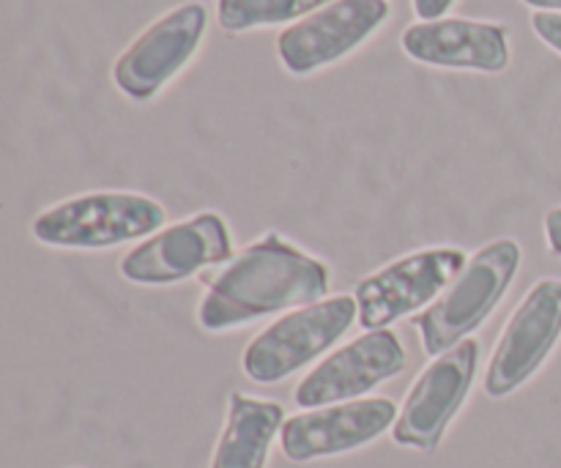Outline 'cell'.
<instances>
[{
	"label": "cell",
	"mask_w": 561,
	"mask_h": 468,
	"mask_svg": "<svg viewBox=\"0 0 561 468\" xmlns=\"http://www.w3.org/2000/svg\"><path fill=\"white\" fill-rule=\"evenodd\" d=\"M469 258L455 247L411 252L359 279L354 290L359 307V327L387 329L389 323L431 307L458 279Z\"/></svg>",
	"instance_id": "cell-5"
},
{
	"label": "cell",
	"mask_w": 561,
	"mask_h": 468,
	"mask_svg": "<svg viewBox=\"0 0 561 468\" xmlns=\"http://www.w3.org/2000/svg\"><path fill=\"white\" fill-rule=\"evenodd\" d=\"M233 239L217 212H201L153 233L121 258V277L135 285H179L197 272L230 261Z\"/></svg>",
	"instance_id": "cell-8"
},
{
	"label": "cell",
	"mask_w": 561,
	"mask_h": 468,
	"mask_svg": "<svg viewBox=\"0 0 561 468\" xmlns=\"http://www.w3.org/2000/svg\"><path fill=\"white\" fill-rule=\"evenodd\" d=\"M398 406L389 398H362L301 411L285 420L279 447L294 464L334 458L381 438L398 422Z\"/></svg>",
	"instance_id": "cell-12"
},
{
	"label": "cell",
	"mask_w": 561,
	"mask_h": 468,
	"mask_svg": "<svg viewBox=\"0 0 561 468\" xmlns=\"http://www.w3.org/2000/svg\"><path fill=\"white\" fill-rule=\"evenodd\" d=\"M546 241L551 255L561 258V206L546 214Z\"/></svg>",
	"instance_id": "cell-18"
},
{
	"label": "cell",
	"mask_w": 561,
	"mask_h": 468,
	"mask_svg": "<svg viewBox=\"0 0 561 468\" xmlns=\"http://www.w3.org/2000/svg\"><path fill=\"white\" fill-rule=\"evenodd\" d=\"M477 365H480V343L474 338L436 356L405 395L392 431L394 444L405 449H420V453L438 449V444L447 436L449 422L469 400Z\"/></svg>",
	"instance_id": "cell-6"
},
{
	"label": "cell",
	"mask_w": 561,
	"mask_h": 468,
	"mask_svg": "<svg viewBox=\"0 0 561 468\" xmlns=\"http://www.w3.org/2000/svg\"><path fill=\"white\" fill-rule=\"evenodd\" d=\"M518 269L520 247L513 239H496L477 250L442 299L416 312L411 321L420 332L425 354L436 359L469 340V334L477 332L507 296Z\"/></svg>",
	"instance_id": "cell-2"
},
{
	"label": "cell",
	"mask_w": 561,
	"mask_h": 468,
	"mask_svg": "<svg viewBox=\"0 0 561 468\" xmlns=\"http://www.w3.org/2000/svg\"><path fill=\"white\" fill-rule=\"evenodd\" d=\"M387 16V0H334L285 27L277 38V55L290 75H312L362 47Z\"/></svg>",
	"instance_id": "cell-11"
},
{
	"label": "cell",
	"mask_w": 561,
	"mask_h": 468,
	"mask_svg": "<svg viewBox=\"0 0 561 468\" xmlns=\"http://www.w3.org/2000/svg\"><path fill=\"white\" fill-rule=\"evenodd\" d=\"M414 3L416 16L422 22H431V20H442L449 9H453L455 0H411Z\"/></svg>",
	"instance_id": "cell-17"
},
{
	"label": "cell",
	"mask_w": 561,
	"mask_h": 468,
	"mask_svg": "<svg viewBox=\"0 0 561 468\" xmlns=\"http://www.w3.org/2000/svg\"><path fill=\"white\" fill-rule=\"evenodd\" d=\"M405 362L409 356L398 334L392 329H373L312 367L296 387L294 400L307 411L362 400V395L400 376Z\"/></svg>",
	"instance_id": "cell-10"
},
{
	"label": "cell",
	"mask_w": 561,
	"mask_h": 468,
	"mask_svg": "<svg viewBox=\"0 0 561 468\" xmlns=\"http://www.w3.org/2000/svg\"><path fill=\"white\" fill-rule=\"evenodd\" d=\"M359 321L354 296H329L316 305L288 312L263 329L241 356V367L250 381L272 387L327 354L345 338L351 323Z\"/></svg>",
	"instance_id": "cell-4"
},
{
	"label": "cell",
	"mask_w": 561,
	"mask_h": 468,
	"mask_svg": "<svg viewBox=\"0 0 561 468\" xmlns=\"http://www.w3.org/2000/svg\"><path fill=\"white\" fill-rule=\"evenodd\" d=\"M524 3L537 11H561V0H524Z\"/></svg>",
	"instance_id": "cell-19"
},
{
	"label": "cell",
	"mask_w": 561,
	"mask_h": 468,
	"mask_svg": "<svg viewBox=\"0 0 561 468\" xmlns=\"http://www.w3.org/2000/svg\"><path fill=\"white\" fill-rule=\"evenodd\" d=\"M208 27L203 3H184L146 27L113 66V80L124 96L148 102L157 96L201 47Z\"/></svg>",
	"instance_id": "cell-9"
},
{
	"label": "cell",
	"mask_w": 561,
	"mask_h": 468,
	"mask_svg": "<svg viewBox=\"0 0 561 468\" xmlns=\"http://www.w3.org/2000/svg\"><path fill=\"white\" fill-rule=\"evenodd\" d=\"M531 27H535V33L548 47L557 49L561 55V11H535L531 14Z\"/></svg>",
	"instance_id": "cell-16"
},
{
	"label": "cell",
	"mask_w": 561,
	"mask_h": 468,
	"mask_svg": "<svg viewBox=\"0 0 561 468\" xmlns=\"http://www.w3.org/2000/svg\"><path fill=\"white\" fill-rule=\"evenodd\" d=\"M561 340V279L531 285L507 327L499 334L485 376L488 398H507L524 387L553 354Z\"/></svg>",
	"instance_id": "cell-7"
},
{
	"label": "cell",
	"mask_w": 561,
	"mask_h": 468,
	"mask_svg": "<svg viewBox=\"0 0 561 468\" xmlns=\"http://www.w3.org/2000/svg\"><path fill=\"white\" fill-rule=\"evenodd\" d=\"M168 212L140 192H85L36 214V241L55 250H110L126 241L151 239Z\"/></svg>",
	"instance_id": "cell-3"
},
{
	"label": "cell",
	"mask_w": 561,
	"mask_h": 468,
	"mask_svg": "<svg viewBox=\"0 0 561 468\" xmlns=\"http://www.w3.org/2000/svg\"><path fill=\"white\" fill-rule=\"evenodd\" d=\"M400 44L411 60L438 69L499 75L510 66V36L507 27L499 22L466 20V16L414 22L403 31Z\"/></svg>",
	"instance_id": "cell-13"
},
{
	"label": "cell",
	"mask_w": 561,
	"mask_h": 468,
	"mask_svg": "<svg viewBox=\"0 0 561 468\" xmlns=\"http://www.w3.org/2000/svg\"><path fill=\"white\" fill-rule=\"evenodd\" d=\"M285 411L274 400H257L233 392L228 400V422L214 449L211 468H266L268 453L283 433Z\"/></svg>",
	"instance_id": "cell-14"
},
{
	"label": "cell",
	"mask_w": 561,
	"mask_h": 468,
	"mask_svg": "<svg viewBox=\"0 0 561 468\" xmlns=\"http://www.w3.org/2000/svg\"><path fill=\"white\" fill-rule=\"evenodd\" d=\"M329 283V263L279 233H266L214 279L197 307V323L206 332H233L288 307L327 299Z\"/></svg>",
	"instance_id": "cell-1"
},
{
	"label": "cell",
	"mask_w": 561,
	"mask_h": 468,
	"mask_svg": "<svg viewBox=\"0 0 561 468\" xmlns=\"http://www.w3.org/2000/svg\"><path fill=\"white\" fill-rule=\"evenodd\" d=\"M334 0H219V25L228 33H244L263 25L305 20Z\"/></svg>",
	"instance_id": "cell-15"
}]
</instances>
